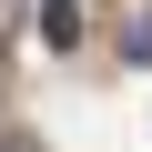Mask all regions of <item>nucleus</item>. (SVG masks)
<instances>
[{"label":"nucleus","instance_id":"obj_1","mask_svg":"<svg viewBox=\"0 0 152 152\" xmlns=\"http://www.w3.org/2000/svg\"><path fill=\"white\" fill-rule=\"evenodd\" d=\"M41 41L71 51V41H81V10H71V0H41Z\"/></svg>","mask_w":152,"mask_h":152},{"label":"nucleus","instance_id":"obj_2","mask_svg":"<svg viewBox=\"0 0 152 152\" xmlns=\"http://www.w3.org/2000/svg\"><path fill=\"white\" fill-rule=\"evenodd\" d=\"M122 51H132V61L152 71V10H132V31H122Z\"/></svg>","mask_w":152,"mask_h":152}]
</instances>
